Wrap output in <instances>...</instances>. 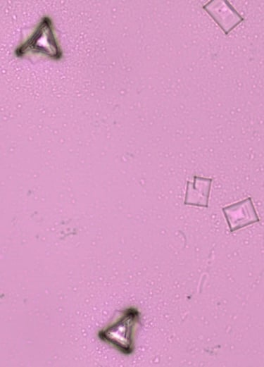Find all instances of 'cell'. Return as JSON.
I'll use <instances>...</instances> for the list:
<instances>
[{
    "label": "cell",
    "mask_w": 264,
    "mask_h": 367,
    "mask_svg": "<svg viewBox=\"0 0 264 367\" xmlns=\"http://www.w3.org/2000/svg\"><path fill=\"white\" fill-rule=\"evenodd\" d=\"M139 319V311L134 307L127 308L115 323L100 330L98 336L121 353L130 354L134 351L133 332Z\"/></svg>",
    "instance_id": "6da1fadb"
},
{
    "label": "cell",
    "mask_w": 264,
    "mask_h": 367,
    "mask_svg": "<svg viewBox=\"0 0 264 367\" xmlns=\"http://www.w3.org/2000/svg\"><path fill=\"white\" fill-rule=\"evenodd\" d=\"M44 54L52 59L59 60L62 51L56 39L51 20L44 16L33 34L15 51L21 57L28 52Z\"/></svg>",
    "instance_id": "7a4b0ae2"
},
{
    "label": "cell",
    "mask_w": 264,
    "mask_h": 367,
    "mask_svg": "<svg viewBox=\"0 0 264 367\" xmlns=\"http://www.w3.org/2000/svg\"><path fill=\"white\" fill-rule=\"evenodd\" d=\"M230 232L260 221L251 197L232 203L222 209Z\"/></svg>",
    "instance_id": "3957f363"
},
{
    "label": "cell",
    "mask_w": 264,
    "mask_h": 367,
    "mask_svg": "<svg viewBox=\"0 0 264 367\" xmlns=\"http://www.w3.org/2000/svg\"><path fill=\"white\" fill-rule=\"evenodd\" d=\"M193 181H187L184 204L207 208L211 191L213 179L194 176Z\"/></svg>",
    "instance_id": "277c9868"
}]
</instances>
